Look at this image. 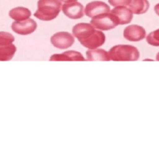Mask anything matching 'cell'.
<instances>
[{
  "label": "cell",
  "mask_w": 159,
  "mask_h": 154,
  "mask_svg": "<svg viewBox=\"0 0 159 154\" xmlns=\"http://www.w3.org/2000/svg\"><path fill=\"white\" fill-rule=\"evenodd\" d=\"M72 33L81 44L89 49H96L106 41L104 33L96 30L90 23H78L72 28Z\"/></svg>",
  "instance_id": "6da1fadb"
},
{
  "label": "cell",
  "mask_w": 159,
  "mask_h": 154,
  "mask_svg": "<svg viewBox=\"0 0 159 154\" xmlns=\"http://www.w3.org/2000/svg\"><path fill=\"white\" fill-rule=\"evenodd\" d=\"M61 7L60 0H39L34 16L43 21H50L58 16Z\"/></svg>",
  "instance_id": "7a4b0ae2"
},
{
  "label": "cell",
  "mask_w": 159,
  "mask_h": 154,
  "mask_svg": "<svg viewBox=\"0 0 159 154\" xmlns=\"http://www.w3.org/2000/svg\"><path fill=\"white\" fill-rule=\"evenodd\" d=\"M110 60L137 61L140 58V52L134 46L128 44H118L113 46L108 52Z\"/></svg>",
  "instance_id": "3957f363"
},
{
  "label": "cell",
  "mask_w": 159,
  "mask_h": 154,
  "mask_svg": "<svg viewBox=\"0 0 159 154\" xmlns=\"http://www.w3.org/2000/svg\"><path fill=\"white\" fill-rule=\"evenodd\" d=\"M90 24L99 30H110L117 26L119 22L113 14L108 12L93 18L90 21Z\"/></svg>",
  "instance_id": "277c9868"
},
{
  "label": "cell",
  "mask_w": 159,
  "mask_h": 154,
  "mask_svg": "<svg viewBox=\"0 0 159 154\" xmlns=\"http://www.w3.org/2000/svg\"><path fill=\"white\" fill-rule=\"evenodd\" d=\"M53 46L59 49H67L75 43L74 36L68 32H57L51 37Z\"/></svg>",
  "instance_id": "5b68a950"
},
{
  "label": "cell",
  "mask_w": 159,
  "mask_h": 154,
  "mask_svg": "<svg viewBox=\"0 0 159 154\" xmlns=\"http://www.w3.org/2000/svg\"><path fill=\"white\" fill-rule=\"evenodd\" d=\"M12 30L16 34L20 35H28L36 30L37 24L32 19L23 20V21H15L12 23Z\"/></svg>",
  "instance_id": "8992f818"
},
{
  "label": "cell",
  "mask_w": 159,
  "mask_h": 154,
  "mask_svg": "<svg viewBox=\"0 0 159 154\" xmlns=\"http://www.w3.org/2000/svg\"><path fill=\"white\" fill-rule=\"evenodd\" d=\"M110 12V6L107 3L101 1H93L88 3L84 10V13L91 18H94L101 14L108 13Z\"/></svg>",
  "instance_id": "52a82bcc"
},
{
  "label": "cell",
  "mask_w": 159,
  "mask_h": 154,
  "mask_svg": "<svg viewBox=\"0 0 159 154\" xmlns=\"http://www.w3.org/2000/svg\"><path fill=\"white\" fill-rule=\"evenodd\" d=\"M124 37L130 41H140L146 37V30L139 25H130L124 30Z\"/></svg>",
  "instance_id": "ba28073f"
},
{
  "label": "cell",
  "mask_w": 159,
  "mask_h": 154,
  "mask_svg": "<svg viewBox=\"0 0 159 154\" xmlns=\"http://www.w3.org/2000/svg\"><path fill=\"white\" fill-rule=\"evenodd\" d=\"M62 11L64 14L68 18L72 20H78L84 16V6L81 3L72 2L68 4H64L62 6Z\"/></svg>",
  "instance_id": "9c48e42d"
},
{
  "label": "cell",
  "mask_w": 159,
  "mask_h": 154,
  "mask_svg": "<svg viewBox=\"0 0 159 154\" xmlns=\"http://www.w3.org/2000/svg\"><path fill=\"white\" fill-rule=\"evenodd\" d=\"M110 13L113 14L117 18L119 25H124L130 23L133 19V13L130 9L125 6H118L112 9Z\"/></svg>",
  "instance_id": "30bf717a"
},
{
  "label": "cell",
  "mask_w": 159,
  "mask_h": 154,
  "mask_svg": "<svg viewBox=\"0 0 159 154\" xmlns=\"http://www.w3.org/2000/svg\"><path fill=\"white\" fill-rule=\"evenodd\" d=\"M51 61H85L81 53L75 51H68L62 54H55L51 55Z\"/></svg>",
  "instance_id": "8fae6325"
},
{
  "label": "cell",
  "mask_w": 159,
  "mask_h": 154,
  "mask_svg": "<svg viewBox=\"0 0 159 154\" xmlns=\"http://www.w3.org/2000/svg\"><path fill=\"white\" fill-rule=\"evenodd\" d=\"M129 6L132 13L140 15L145 13L148 10L150 5L148 0H132Z\"/></svg>",
  "instance_id": "7c38bea8"
},
{
  "label": "cell",
  "mask_w": 159,
  "mask_h": 154,
  "mask_svg": "<svg viewBox=\"0 0 159 154\" xmlns=\"http://www.w3.org/2000/svg\"><path fill=\"white\" fill-rule=\"evenodd\" d=\"M9 15L12 20L16 21H23L30 18L31 16V12L27 8L16 7L11 9L9 12Z\"/></svg>",
  "instance_id": "4fadbf2b"
},
{
  "label": "cell",
  "mask_w": 159,
  "mask_h": 154,
  "mask_svg": "<svg viewBox=\"0 0 159 154\" xmlns=\"http://www.w3.org/2000/svg\"><path fill=\"white\" fill-rule=\"evenodd\" d=\"M88 61H110L107 51L103 49H89L86 51Z\"/></svg>",
  "instance_id": "5bb4252c"
},
{
  "label": "cell",
  "mask_w": 159,
  "mask_h": 154,
  "mask_svg": "<svg viewBox=\"0 0 159 154\" xmlns=\"http://www.w3.org/2000/svg\"><path fill=\"white\" fill-rule=\"evenodd\" d=\"M16 51V47L12 44L0 45V61H9L13 58Z\"/></svg>",
  "instance_id": "9a60e30c"
},
{
  "label": "cell",
  "mask_w": 159,
  "mask_h": 154,
  "mask_svg": "<svg viewBox=\"0 0 159 154\" xmlns=\"http://www.w3.org/2000/svg\"><path fill=\"white\" fill-rule=\"evenodd\" d=\"M147 42L150 45L155 47H159V29L152 31L148 35Z\"/></svg>",
  "instance_id": "2e32d148"
},
{
  "label": "cell",
  "mask_w": 159,
  "mask_h": 154,
  "mask_svg": "<svg viewBox=\"0 0 159 154\" xmlns=\"http://www.w3.org/2000/svg\"><path fill=\"white\" fill-rule=\"evenodd\" d=\"M15 40V37L7 32H0V45H6L12 44Z\"/></svg>",
  "instance_id": "e0dca14e"
},
{
  "label": "cell",
  "mask_w": 159,
  "mask_h": 154,
  "mask_svg": "<svg viewBox=\"0 0 159 154\" xmlns=\"http://www.w3.org/2000/svg\"><path fill=\"white\" fill-rule=\"evenodd\" d=\"M108 1L111 6L118 7V6H129L132 0H108Z\"/></svg>",
  "instance_id": "ac0fdd59"
},
{
  "label": "cell",
  "mask_w": 159,
  "mask_h": 154,
  "mask_svg": "<svg viewBox=\"0 0 159 154\" xmlns=\"http://www.w3.org/2000/svg\"><path fill=\"white\" fill-rule=\"evenodd\" d=\"M60 1L65 2V4H68V3L75 2H77V0H60Z\"/></svg>",
  "instance_id": "d6986e66"
},
{
  "label": "cell",
  "mask_w": 159,
  "mask_h": 154,
  "mask_svg": "<svg viewBox=\"0 0 159 154\" xmlns=\"http://www.w3.org/2000/svg\"><path fill=\"white\" fill-rule=\"evenodd\" d=\"M155 12L157 15L159 16V3L155 6Z\"/></svg>",
  "instance_id": "ffe728a7"
},
{
  "label": "cell",
  "mask_w": 159,
  "mask_h": 154,
  "mask_svg": "<svg viewBox=\"0 0 159 154\" xmlns=\"http://www.w3.org/2000/svg\"><path fill=\"white\" fill-rule=\"evenodd\" d=\"M156 60L159 61V52L157 54V55H156Z\"/></svg>",
  "instance_id": "44dd1931"
}]
</instances>
